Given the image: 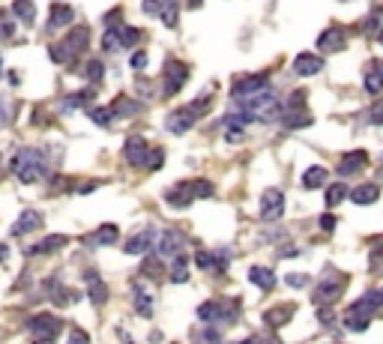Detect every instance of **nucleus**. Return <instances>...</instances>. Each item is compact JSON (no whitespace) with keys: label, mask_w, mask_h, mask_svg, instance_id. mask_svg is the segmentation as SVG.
<instances>
[{"label":"nucleus","mask_w":383,"mask_h":344,"mask_svg":"<svg viewBox=\"0 0 383 344\" xmlns=\"http://www.w3.org/2000/svg\"><path fill=\"white\" fill-rule=\"evenodd\" d=\"M12 174L21 180L24 186L39 183L45 177V156L36 150V147H24L18 150V156L12 159Z\"/></svg>","instance_id":"nucleus-1"},{"label":"nucleus","mask_w":383,"mask_h":344,"mask_svg":"<svg viewBox=\"0 0 383 344\" xmlns=\"http://www.w3.org/2000/svg\"><path fill=\"white\" fill-rule=\"evenodd\" d=\"M279 111H282V102L275 99V93L267 87L243 99V114H246V120H273V117H279Z\"/></svg>","instance_id":"nucleus-2"},{"label":"nucleus","mask_w":383,"mask_h":344,"mask_svg":"<svg viewBox=\"0 0 383 344\" xmlns=\"http://www.w3.org/2000/svg\"><path fill=\"white\" fill-rule=\"evenodd\" d=\"M207 102H210V93H203L201 99H195V102H189V105H183V108H177L174 114H168V120H165L168 132H174V135L189 132V129L195 126V123H198L201 111L207 108Z\"/></svg>","instance_id":"nucleus-3"},{"label":"nucleus","mask_w":383,"mask_h":344,"mask_svg":"<svg viewBox=\"0 0 383 344\" xmlns=\"http://www.w3.org/2000/svg\"><path fill=\"white\" fill-rule=\"evenodd\" d=\"M87 45H90V30L87 27H72L66 34V39L60 42V48H51V57L57 63H66V60H72V57L84 54Z\"/></svg>","instance_id":"nucleus-4"},{"label":"nucleus","mask_w":383,"mask_h":344,"mask_svg":"<svg viewBox=\"0 0 383 344\" xmlns=\"http://www.w3.org/2000/svg\"><path fill=\"white\" fill-rule=\"evenodd\" d=\"M237 311H240V302L237 299H227V302H203V306L198 308V317L201 321H207V323H222V321H234L237 317Z\"/></svg>","instance_id":"nucleus-5"},{"label":"nucleus","mask_w":383,"mask_h":344,"mask_svg":"<svg viewBox=\"0 0 383 344\" xmlns=\"http://www.w3.org/2000/svg\"><path fill=\"white\" fill-rule=\"evenodd\" d=\"M27 330L36 335L34 344H51L57 339V330H60V321H57L54 315H48V311H42V315H34L27 321Z\"/></svg>","instance_id":"nucleus-6"},{"label":"nucleus","mask_w":383,"mask_h":344,"mask_svg":"<svg viewBox=\"0 0 383 344\" xmlns=\"http://www.w3.org/2000/svg\"><path fill=\"white\" fill-rule=\"evenodd\" d=\"M345 284H347L345 275H330V278H323V282H317V288H314L312 297H314L317 306H327V302H336L341 297Z\"/></svg>","instance_id":"nucleus-7"},{"label":"nucleus","mask_w":383,"mask_h":344,"mask_svg":"<svg viewBox=\"0 0 383 344\" xmlns=\"http://www.w3.org/2000/svg\"><path fill=\"white\" fill-rule=\"evenodd\" d=\"M284 212V195L282 189H267L260 195V219L264 222H279Z\"/></svg>","instance_id":"nucleus-8"},{"label":"nucleus","mask_w":383,"mask_h":344,"mask_svg":"<svg viewBox=\"0 0 383 344\" xmlns=\"http://www.w3.org/2000/svg\"><path fill=\"white\" fill-rule=\"evenodd\" d=\"M186 78H189V66H186L183 60H168L165 63V96L180 93Z\"/></svg>","instance_id":"nucleus-9"},{"label":"nucleus","mask_w":383,"mask_h":344,"mask_svg":"<svg viewBox=\"0 0 383 344\" xmlns=\"http://www.w3.org/2000/svg\"><path fill=\"white\" fill-rule=\"evenodd\" d=\"M371 317H374V315L362 306V299H360V302H354V306L347 308V315H345V326H347L350 332H365V330H369V323H371Z\"/></svg>","instance_id":"nucleus-10"},{"label":"nucleus","mask_w":383,"mask_h":344,"mask_svg":"<svg viewBox=\"0 0 383 344\" xmlns=\"http://www.w3.org/2000/svg\"><path fill=\"white\" fill-rule=\"evenodd\" d=\"M321 69H323V60L317 54H312V51H303V54L293 57V72H297L299 78H312Z\"/></svg>","instance_id":"nucleus-11"},{"label":"nucleus","mask_w":383,"mask_h":344,"mask_svg":"<svg viewBox=\"0 0 383 344\" xmlns=\"http://www.w3.org/2000/svg\"><path fill=\"white\" fill-rule=\"evenodd\" d=\"M183 245H186V234H180V231H165L159 236V258L162 260H168L171 255H177V251H183Z\"/></svg>","instance_id":"nucleus-12"},{"label":"nucleus","mask_w":383,"mask_h":344,"mask_svg":"<svg viewBox=\"0 0 383 344\" xmlns=\"http://www.w3.org/2000/svg\"><path fill=\"white\" fill-rule=\"evenodd\" d=\"M153 243H156V231H153V228H144V231H138L126 240V251L129 255H147Z\"/></svg>","instance_id":"nucleus-13"},{"label":"nucleus","mask_w":383,"mask_h":344,"mask_svg":"<svg viewBox=\"0 0 383 344\" xmlns=\"http://www.w3.org/2000/svg\"><path fill=\"white\" fill-rule=\"evenodd\" d=\"M267 87V75H246V78H237L234 81V90L231 93L237 96V99H246V96L258 93V90Z\"/></svg>","instance_id":"nucleus-14"},{"label":"nucleus","mask_w":383,"mask_h":344,"mask_svg":"<svg viewBox=\"0 0 383 344\" xmlns=\"http://www.w3.org/2000/svg\"><path fill=\"white\" fill-rule=\"evenodd\" d=\"M291 317H293V302H282V306L264 311V326H270V330H279V326L288 323Z\"/></svg>","instance_id":"nucleus-15"},{"label":"nucleus","mask_w":383,"mask_h":344,"mask_svg":"<svg viewBox=\"0 0 383 344\" xmlns=\"http://www.w3.org/2000/svg\"><path fill=\"white\" fill-rule=\"evenodd\" d=\"M123 153H126V162H129V165L141 168V165H144V159H147V141H144L141 135H132V138L126 141Z\"/></svg>","instance_id":"nucleus-16"},{"label":"nucleus","mask_w":383,"mask_h":344,"mask_svg":"<svg viewBox=\"0 0 383 344\" xmlns=\"http://www.w3.org/2000/svg\"><path fill=\"white\" fill-rule=\"evenodd\" d=\"M168 278L174 284H183L186 278H189V258H186L183 251H177V255L168 258Z\"/></svg>","instance_id":"nucleus-17"},{"label":"nucleus","mask_w":383,"mask_h":344,"mask_svg":"<svg viewBox=\"0 0 383 344\" xmlns=\"http://www.w3.org/2000/svg\"><path fill=\"white\" fill-rule=\"evenodd\" d=\"M39 225H42V212H39V210H24L21 216H18V222L12 225V234L15 236H24V234L36 231Z\"/></svg>","instance_id":"nucleus-18"},{"label":"nucleus","mask_w":383,"mask_h":344,"mask_svg":"<svg viewBox=\"0 0 383 344\" xmlns=\"http://www.w3.org/2000/svg\"><path fill=\"white\" fill-rule=\"evenodd\" d=\"M365 162H369V153L365 150H350V153H345L341 156V165H338V174H354V171H360V168H365Z\"/></svg>","instance_id":"nucleus-19"},{"label":"nucleus","mask_w":383,"mask_h":344,"mask_svg":"<svg viewBox=\"0 0 383 344\" xmlns=\"http://www.w3.org/2000/svg\"><path fill=\"white\" fill-rule=\"evenodd\" d=\"M87 297H90L93 306H105L108 302V288H105V282L96 273H87Z\"/></svg>","instance_id":"nucleus-20"},{"label":"nucleus","mask_w":383,"mask_h":344,"mask_svg":"<svg viewBox=\"0 0 383 344\" xmlns=\"http://www.w3.org/2000/svg\"><path fill=\"white\" fill-rule=\"evenodd\" d=\"M317 48H321V51H341V48H345V34H341L338 27L323 30V34L317 36Z\"/></svg>","instance_id":"nucleus-21"},{"label":"nucleus","mask_w":383,"mask_h":344,"mask_svg":"<svg viewBox=\"0 0 383 344\" xmlns=\"http://www.w3.org/2000/svg\"><path fill=\"white\" fill-rule=\"evenodd\" d=\"M249 282L260 291H273L275 288V273L270 267H251L249 269Z\"/></svg>","instance_id":"nucleus-22"},{"label":"nucleus","mask_w":383,"mask_h":344,"mask_svg":"<svg viewBox=\"0 0 383 344\" xmlns=\"http://www.w3.org/2000/svg\"><path fill=\"white\" fill-rule=\"evenodd\" d=\"M380 198V189L378 183H365V186H356L354 192H350V201L360 204V207H369V204H374Z\"/></svg>","instance_id":"nucleus-23"},{"label":"nucleus","mask_w":383,"mask_h":344,"mask_svg":"<svg viewBox=\"0 0 383 344\" xmlns=\"http://www.w3.org/2000/svg\"><path fill=\"white\" fill-rule=\"evenodd\" d=\"M165 201L171 204V207H180V210H183V207H189V204L195 201V198H192L189 183H177L171 192H165Z\"/></svg>","instance_id":"nucleus-24"},{"label":"nucleus","mask_w":383,"mask_h":344,"mask_svg":"<svg viewBox=\"0 0 383 344\" xmlns=\"http://www.w3.org/2000/svg\"><path fill=\"white\" fill-rule=\"evenodd\" d=\"M327 180H330V171L327 168L312 165L303 174V186H306V189H321V186H327Z\"/></svg>","instance_id":"nucleus-25"},{"label":"nucleus","mask_w":383,"mask_h":344,"mask_svg":"<svg viewBox=\"0 0 383 344\" xmlns=\"http://www.w3.org/2000/svg\"><path fill=\"white\" fill-rule=\"evenodd\" d=\"M365 90H369L371 96H378L383 90V75H380V63L378 60H371L369 69H365Z\"/></svg>","instance_id":"nucleus-26"},{"label":"nucleus","mask_w":383,"mask_h":344,"mask_svg":"<svg viewBox=\"0 0 383 344\" xmlns=\"http://www.w3.org/2000/svg\"><path fill=\"white\" fill-rule=\"evenodd\" d=\"M69 243V236H63V234H54V236H45L42 243H36L34 245V255H51V251L57 249H63V245Z\"/></svg>","instance_id":"nucleus-27"},{"label":"nucleus","mask_w":383,"mask_h":344,"mask_svg":"<svg viewBox=\"0 0 383 344\" xmlns=\"http://www.w3.org/2000/svg\"><path fill=\"white\" fill-rule=\"evenodd\" d=\"M138 108H141V105L132 102L129 96H117V99H114V105H111L108 111L114 114V117H135Z\"/></svg>","instance_id":"nucleus-28"},{"label":"nucleus","mask_w":383,"mask_h":344,"mask_svg":"<svg viewBox=\"0 0 383 344\" xmlns=\"http://www.w3.org/2000/svg\"><path fill=\"white\" fill-rule=\"evenodd\" d=\"M72 19H75L72 6H66V3H54V6H51V21H48V27H63V24H72Z\"/></svg>","instance_id":"nucleus-29"},{"label":"nucleus","mask_w":383,"mask_h":344,"mask_svg":"<svg viewBox=\"0 0 383 344\" xmlns=\"http://www.w3.org/2000/svg\"><path fill=\"white\" fill-rule=\"evenodd\" d=\"M117 225H102V228H96V234L90 236V245H111V243H117Z\"/></svg>","instance_id":"nucleus-30"},{"label":"nucleus","mask_w":383,"mask_h":344,"mask_svg":"<svg viewBox=\"0 0 383 344\" xmlns=\"http://www.w3.org/2000/svg\"><path fill=\"white\" fill-rule=\"evenodd\" d=\"M135 311L141 317H153V297L141 288V284H135Z\"/></svg>","instance_id":"nucleus-31"},{"label":"nucleus","mask_w":383,"mask_h":344,"mask_svg":"<svg viewBox=\"0 0 383 344\" xmlns=\"http://www.w3.org/2000/svg\"><path fill=\"white\" fill-rule=\"evenodd\" d=\"M284 126H288V129H306V126H312V114H308V111H291L288 108Z\"/></svg>","instance_id":"nucleus-32"},{"label":"nucleus","mask_w":383,"mask_h":344,"mask_svg":"<svg viewBox=\"0 0 383 344\" xmlns=\"http://www.w3.org/2000/svg\"><path fill=\"white\" fill-rule=\"evenodd\" d=\"M12 12L18 15L21 21H34V19H36V6H34V0H15V3H12Z\"/></svg>","instance_id":"nucleus-33"},{"label":"nucleus","mask_w":383,"mask_h":344,"mask_svg":"<svg viewBox=\"0 0 383 344\" xmlns=\"http://www.w3.org/2000/svg\"><path fill=\"white\" fill-rule=\"evenodd\" d=\"M189 189H192V198H213L216 195V186L210 180H195V183H189Z\"/></svg>","instance_id":"nucleus-34"},{"label":"nucleus","mask_w":383,"mask_h":344,"mask_svg":"<svg viewBox=\"0 0 383 344\" xmlns=\"http://www.w3.org/2000/svg\"><path fill=\"white\" fill-rule=\"evenodd\" d=\"M159 15H162V24H165V27H177V3L174 0H165Z\"/></svg>","instance_id":"nucleus-35"},{"label":"nucleus","mask_w":383,"mask_h":344,"mask_svg":"<svg viewBox=\"0 0 383 344\" xmlns=\"http://www.w3.org/2000/svg\"><path fill=\"white\" fill-rule=\"evenodd\" d=\"M117 34H120V45H126V48L141 42V30H135V27H120Z\"/></svg>","instance_id":"nucleus-36"},{"label":"nucleus","mask_w":383,"mask_h":344,"mask_svg":"<svg viewBox=\"0 0 383 344\" xmlns=\"http://www.w3.org/2000/svg\"><path fill=\"white\" fill-rule=\"evenodd\" d=\"M345 198H347V189L341 183H336V186H330L327 189V207H338Z\"/></svg>","instance_id":"nucleus-37"},{"label":"nucleus","mask_w":383,"mask_h":344,"mask_svg":"<svg viewBox=\"0 0 383 344\" xmlns=\"http://www.w3.org/2000/svg\"><path fill=\"white\" fill-rule=\"evenodd\" d=\"M380 302H383V293H380L378 288H371V291H369V293H365V297H362V306L369 308L371 315H378V311H380Z\"/></svg>","instance_id":"nucleus-38"},{"label":"nucleus","mask_w":383,"mask_h":344,"mask_svg":"<svg viewBox=\"0 0 383 344\" xmlns=\"http://www.w3.org/2000/svg\"><path fill=\"white\" fill-rule=\"evenodd\" d=\"M84 75H87V81H102L105 66L99 60H90V63H87V69H84Z\"/></svg>","instance_id":"nucleus-39"},{"label":"nucleus","mask_w":383,"mask_h":344,"mask_svg":"<svg viewBox=\"0 0 383 344\" xmlns=\"http://www.w3.org/2000/svg\"><path fill=\"white\" fill-rule=\"evenodd\" d=\"M90 120L99 126H111V111L108 108H90Z\"/></svg>","instance_id":"nucleus-40"},{"label":"nucleus","mask_w":383,"mask_h":344,"mask_svg":"<svg viewBox=\"0 0 383 344\" xmlns=\"http://www.w3.org/2000/svg\"><path fill=\"white\" fill-rule=\"evenodd\" d=\"M144 273L150 275V278H156L162 273V258H147L144 260Z\"/></svg>","instance_id":"nucleus-41"},{"label":"nucleus","mask_w":383,"mask_h":344,"mask_svg":"<svg viewBox=\"0 0 383 344\" xmlns=\"http://www.w3.org/2000/svg\"><path fill=\"white\" fill-rule=\"evenodd\" d=\"M117 45H120V34H117V30H108L105 39H102V48H105V51H117Z\"/></svg>","instance_id":"nucleus-42"},{"label":"nucleus","mask_w":383,"mask_h":344,"mask_svg":"<svg viewBox=\"0 0 383 344\" xmlns=\"http://www.w3.org/2000/svg\"><path fill=\"white\" fill-rule=\"evenodd\" d=\"M66 344H90V335H87L84 330H78V326H72L69 332V341Z\"/></svg>","instance_id":"nucleus-43"},{"label":"nucleus","mask_w":383,"mask_h":344,"mask_svg":"<svg viewBox=\"0 0 383 344\" xmlns=\"http://www.w3.org/2000/svg\"><path fill=\"white\" fill-rule=\"evenodd\" d=\"M162 159H165V153H162V150H153V153L144 159V165L150 168V171H156V168H162Z\"/></svg>","instance_id":"nucleus-44"},{"label":"nucleus","mask_w":383,"mask_h":344,"mask_svg":"<svg viewBox=\"0 0 383 344\" xmlns=\"http://www.w3.org/2000/svg\"><path fill=\"white\" fill-rule=\"evenodd\" d=\"M162 3H165V0H141V10H144L147 15H156V12L162 10Z\"/></svg>","instance_id":"nucleus-45"},{"label":"nucleus","mask_w":383,"mask_h":344,"mask_svg":"<svg viewBox=\"0 0 383 344\" xmlns=\"http://www.w3.org/2000/svg\"><path fill=\"white\" fill-rule=\"evenodd\" d=\"M243 138H246V132H243V126H231V129H227V141H231V144H240Z\"/></svg>","instance_id":"nucleus-46"},{"label":"nucleus","mask_w":383,"mask_h":344,"mask_svg":"<svg viewBox=\"0 0 383 344\" xmlns=\"http://www.w3.org/2000/svg\"><path fill=\"white\" fill-rule=\"evenodd\" d=\"M288 284H291V288H306V284H308V275L293 273V275H288Z\"/></svg>","instance_id":"nucleus-47"},{"label":"nucleus","mask_w":383,"mask_h":344,"mask_svg":"<svg viewBox=\"0 0 383 344\" xmlns=\"http://www.w3.org/2000/svg\"><path fill=\"white\" fill-rule=\"evenodd\" d=\"M195 264L203 267V269H210V264H213V255H207V251H198V255H195Z\"/></svg>","instance_id":"nucleus-48"},{"label":"nucleus","mask_w":383,"mask_h":344,"mask_svg":"<svg viewBox=\"0 0 383 344\" xmlns=\"http://www.w3.org/2000/svg\"><path fill=\"white\" fill-rule=\"evenodd\" d=\"M147 66V51H135L132 54V69H144Z\"/></svg>","instance_id":"nucleus-49"},{"label":"nucleus","mask_w":383,"mask_h":344,"mask_svg":"<svg viewBox=\"0 0 383 344\" xmlns=\"http://www.w3.org/2000/svg\"><path fill=\"white\" fill-rule=\"evenodd\" d=\"M317 317H321V323H332V308H330V306H321Z\"/></svg>","instance_id":"nucleus-50"},{"label":"nucleus","mask_w":383,"mask_h":344,"mask_svg":"<svg viewBox=\"0 0 383 344\" xmlns=\"http://www.w3.org/2000/svg\"><path fill=\"white\" fill-rule=\"evenodd\" d=\"M321 228H323V231H336V216H330V212H327V216L321 219Z\"/></svg>","instance_id":"nucleus-51"},{"label":"nucleus","mask_w":383,"mask_h":344,"mask_svg":"<svg viewBox=\"0 0 383 344\" xmlns=\"http://www.w3.org/2000/svg\"><path fill=\"white\" fill-rule=\"evenodd\" d=\"M203 339H207V344H222V335H219L216 330H207L203 332Z\"/></svg>","instance_id":"nucleus-52"},{"label":"nucleus","mask_w":383,"mask_h":344,"mask_svg":"<svg viewBox=\"0 0 383 344\" xmlns=\"http://www.w3.org/2000/svg\"><path fill=\"white\" fill-rule=\"evenodd\" d=\"M378 24H380V10H374V12L369 15V30H371V34L378 30Z\"/></svg>","instance_id":"nucleus-53"},{"label":"nucleus","mask_w":383,"mask_h":344,"mask_svg":"<svg viewBox=\"0 0 383 344\" xmlns=\"http://www.w3.org/2000/svg\"><path fill=\"white\" fill-rule=\"evenodd\" d=\"M99 180H90V183H84V186H81V195H87V192H93V189H99Z\"/></svg>","instance_id":"nucleus-54"},{"label":"nucleus","mask_w":383,"mask_h":344,"mask_svg":"<svg viewBox=\"0 0 383 344\" xmlns=\"http://www.w3.org/2000/svg\"><path fill=\"white\" fill-rule=\"evenodd\" d=\"M243 344H264V335H251V339H246Z\"/></svg>","instance_id":"nucleus-55"},{"label":"nucleus","mask_w":383,"mask_h":344,"mask_svg":"<svg viewBox=\"0 0 383 344\" xmlns=\"http://www.w3.org/2000/svg\"><path fill=\"white\" fill-rule=\"evenodd\" d=\"M380 111H383V108H380V105H378V108H374V111H371V123H380Z\"/></svg>","instance_id":"nucleus-56"},{"label":"nucleus","mask_w":383,"mask_h":344,"mask_svg":"<svg viewBox=\"0 0 383 344\" xmlns=\"http://www.w3.org/2000/svg\"><path fill=\"white\" fill-rule=\"evenodd\" d=\"M6 255H10V249H6V245L0 243V260H6Z\"/></svg>","instance_id":"nucleus-57"},{"label":"nucleus","mask_w":383,"mask_h":344,"mask_svg":"<svg viewBox=\"0 0 383 344\" xmlns=\"http://www.w3.org/2000/svg\"><path fill=\"white\" fill-rule=\"evenodd\" d=\"M6 123V108H3V102H0V126Z\"/></svg>","instance_id":"nucleus-58"},{"label":"nucleus","mask_w":383,"mask_h":344,"mask_svg":"<svg viewBox=\"0 0 383 344\" xmlns=\"http://www.w3.org/2000/svg\"><path fill=\"white\" fill-rule=\"evenodd\" d=\"M0 75H3V57H0Z\"/></svg>","instance_id":"nucleus-59"}]
</instances>
